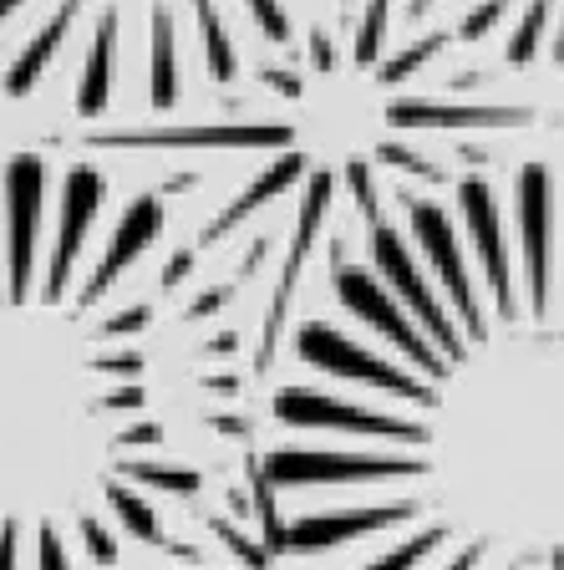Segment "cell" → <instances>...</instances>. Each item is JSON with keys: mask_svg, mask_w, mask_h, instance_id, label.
<instances>
[{"mask_svg": "<svg viewBox=\"0 0 564 570\" xmlns=\"http://www.w3.org/2000/svg\"><path fill=\"white\" fill-rule=\"evenodd\" d=\"M330 306L290 336L285 443L255 474L275 560L336 570H564V164L392 189Z\"/></svg>", "mask_w": 564, "mask_h": 570, "instance_id": "obj_1", "label": "cell"}, {"mask_svg": "<svg viewBox=\"0 0 564 570\" xmlns=\"http://www.w3.org/2000/svg\"><path fill=\"white\" fill-rule=\"evenodd\" d=\"M300 47V67H259V82L290 102L285 118H270L280 132L270 164L194 235V249L204 255L265 204L295 199L255 372L275 367L285 311L342 194L366 225L387 209L382 174H397V184L412 178L417 189H447L458 178L437 154L412 148V132H518L534 122L530 102L478 92L488 71L468 61L433 0H352L342 21H310Z\"/></svg>", "mask_w": 564, "mask_h": 570, "instance_id": "obj_2", "label": "cell"}, {"mask_svg": "<svg viewBox=\"0 0 564 570\" xmlns=\"http://www.w3.org/2000/svg\"><path fill=\"white\" fill-rule=\"evenodd\" d=\"M47 164L31 154L11 158L6 168V245H11V301H26L36 275V235H41V204H47Z\"/></svg>", "mask_w": 564, "mask_h": 570, "instance_id": "obj_3", "label": "cell"}, {"mask_svg": "<svg viewBox=\"0 0 564 570\" xmlns=\"http://www.w3.org/2000/svg\"><path fill=\"white\" fill-rule=\"evenodd\" d=\"M102 194H107V178L97 168H71L61 178V225H57V249H51V275H47V301L67 296L71 275H77V255L87 245V229H92L97 209H102Z\"/></svg>", "mask_w": 564, "mask_h": 570, "instance_id": "obj_4", "label": "cell"}, {"mask_svg": "<svg viewBox=\"0 0 564 570\" xmlns=\"http://www.w3.org/2000/svg\"><path fill=\"white\" fill-rule=\"evenodd\" d=\"M164 225H168L164 199H158V194H138V199L122 209L118 229H112V239H107V249H102V261H97L92 275H87V301H102L107 291L142 261V249L158 245Z\"/></svg>", "mask_w": 564, "mask_h": 570, "instance_id": "obj_5", "label": "cell"}, {"mask_svg": "<svg viewBox=\"0 0 564 570\" xmlns=\"http://www.w3.org/2000/svg\"><path fill=\"white\" fill-rule=\"evenodd\" d=\"M118 36H122V16L102 11L92 31V51H87L82 71H77V112L82 118H102L118 87Z\"/></svg>", "mask_w": 564, "mask_h": 570, "instance_id": "obj_6", "label": "cell"}, {"mask_svg": "<svg viewBox=\"0 0 564 570\" xmlns=\"http://www.w3.org/2000/svg\"><path fill=\"white\" fill-rule=\"evenodd\" d=\"M77 16H82V0H61V11L31 36V41H26V51L11 61V71H6V92H11V97H31V87L41 82V71H47L51 57L61 51V41H67V31H71V21H77Z\"/></svg>", "mask_w": 564, "mask_h": 570, "instance_id": "obj_7", "label": "cell"}, {"mask_svg": "<svg viewBox=\"0 0 564 570\" xmlns=\"http://www.w3.org/2000/svg\"><path fill=\"white\" fill-rule=\"evenodd\" d=\"M102 499H107V510L118 514V524L132 534V540H142V546H164V550H168L164 524H158L154 504H148V499H142L138 489H128L122 479H112V484L102 489Z\"/></svg>", "mask_w": 564, "mask_h": 570, "instance_id": "obj_8", "label": "cell"}, {"mask_svg": "<svg viewBox=\"0 0 564 570\" xmlns=\"http://www.w3.org/2000/svg\"><path fill=\"white\" fill-rule=\"evenodd\" d=\"M118 474L132 479V484H148V489H164V494H178V499H194V494L204 489V474H194V469H174V463H148V459H122Z\"/></svg>", "mask_w": 564, "mask_h": 570, "instance_id": "obj_9", "label": "cell"}, {"mask_svg": "<svg viewBox=\"0 0 564 570\" xmlns=\"http://www.w3.org/2000/svg\"><path fill=\"white\" fill-rule=\"evenodd\" d=\"M82 546H87V556L97 560V566H118V540H112V530H107L97 514H82Z\"/></svg>", "mask_w": 564, "mask_h": 570, "instance_id": "obj_10", "label": "cell"}, {"mask_svg": "<svg viewBox=\"0 0 564 570\" xmlns=\"http://www.w3.org/2000/svg\"><path fill=\"white\" fill-rule=\"evenodd\" d=\"M36 560H41V570H71V566H67V550H61V534L51 530V524H41V540H36Z\"/></svg>", "mask_w": 564, "mask_h": 570, "instance_id": "obj_11", "label": "cell"}, {"mask_svg": "<svg viewBox=\"0 0 564 570\" xmlns=\"http://www.w3.org/2000/svg\"><path fill=\"white\" fill-rule=\"evenodd\" d=\"M0 570H16V524L0 530Z\"/></svg>", "mask_w": 564, "mask_h": 570, "instance_id": "obj_12", "label": "cell"}, {"mask_svg": "<svg viewBox=\"0 0 564 570\" xmlns=\"http://www.w3.org/2000/svg\"><path fill=\"white\" fill-rule=\"evenodd\" d=\"M16 6H21V0H0V21H6V16H16Z\"/></svg>", "mask_w": 564, "mask_h": 570, "instance_id": "obj_13", "label": "cell"}]
</instances>
